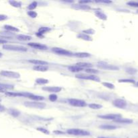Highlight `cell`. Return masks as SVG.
Returning a JSON list of instances; mask_svg holds the SVG:
<instances>
[{"label":"cell","instance_id":"7402d4cb","mask_svg":"<svg viewBox=\"0 0 138 138\" xmlns=\"http://www.w3.org/2000/svg\"><path fill=\"white\" fill-rule=\"evenodd\" d=\"M17 39L21 41H28L32 40V36L29 35H25V34H18L16 36Z\"/></svg>","mask_w":138,"mask_h":138},{"label":"cell","instance_id":"d6986e66","mask_svg":"<svg viewBox=\"0 0 138 138\" xmlns=\"http://www.w3.org/2000/svg\"><path fill=\"white\" fill-rule=\"evenodd\" d=\"M32 69H33L34 71L44 72V71H48L49 67H48L47 66H41V65H39V66H34L33 67H32Z\"/></svg>","mask_w":138,"mask_h":138},{"label":"cell","instance_id":"816d5d0a","mask_svg":"<svg viewBox=\"0 0 138 138\" xmlns=\"http://www.w3.org/2000/svg\"><path fill=\"white\" fill-rule=\"evenodd\" d=\"M136 85H137V86H138V82L136 84Z\"/></svg>","mask_w":138,"mask_h":138},{"label":"cell","instance_id":"ba28073f","mask_svg":"<svg viewBox=\"0 0 138 138\" xmlns=\"http://www.w3.org/2000/svg\"><path fill=\"white\" fill-rule=\"evenodd\" d=\"M52 51L57 54V55H63V56H71V55H73L71 51H69L68 50L64 49L59 47H53L52 49Z\"/></svg>","mask_w":138,"mask_h":138},{"label":"cell","instance_id":"7dc6e473","mask_svg":"<svg viewBox=\"0 0 138 138\" xmlns=\"http://www.w3.org/2000/svg\"><path fill=\"white\" fill-rule=\"evenodd\" d=\"M54 133H55V134H64L63 132L60 131H54Z\"/></svg>","mask_w":138,"mask_h":138},{"label":"cell","instance_id":"60d3db41","mask_svg":"<svg viewBox=\"0 0 138 138\" xmlns=\"http://www.w3.org/2000/svg\"><path fill=\"white\" fill-rule=\"evenodd\" d=\"M127 5L131 7H138V2H129L127 3Z\"/></svg>","mask_w":138,"mask_h":138},{"label":"cell","instance_id":"30bf717a","mask_svg":"<svg viewBox=\"0 0 138 138\" xmlns=\"http://www.w3.org/2000/svg\"><path fill=\"white\" fill-rule=\"evenodd\" d=\"M98 117H99L100 119H106V120L115 121L121 118V115H120V114H106V115H98Z\"/></svg>","mask_w":138,"mask_h":138},{"label":"cell","instance_id":"ee69618b","mask_svg":"<svg viewBox=\"0 0 138 138\" xmlns=\"http://www.w3.org/2000/svg\"><path fill=\"white\" fill-rule=\"evenodd\" d=\"M91 2H92V1H80L79 4L86 5V4H89V3H91Z\"/></svg>","mask_w":138,"mask_h":138},{"label":"cell","instance_id":"5bb4252c","mask_svg":"<svg viewBox=\"0 0 138 138\" xmlns=\"http://www.w3.org/2000/svg\"><path fill=\"white\" fill-rule=\"evenodd\" d=\"M28 45L31 47L39 50H47L48 49L47 47L45 44H41L39 43H28Z\"/></svg>","mask_w":138,"mask_h":138},{"label":"cell","instance_id":"836d02e7","mask_svg":"<svg viewBox=\"0 0 138 138\" xmlns=\"http://www.w3.org/2000/svg\"><path fill=\"white\" fill-rule=\"evenodd\" d=\"M37 5H38L37 2H32V3L29 5V6H28V9L29 10V11H33V10L36 8Z\"/></svg>","mask_w":138,"mask_h":138},{"label":"cell","instance_id":"f1b7e54d","mask_svg":"<svg viewBox=\"0 0 138 138\" xmlns=\"http://www.w3.org/2000/svg\"><path fill=\"white\" fill-rule=\"evenodd\" d=\"M29 98L31 100H33L34 101H37V102H39V101H42L44 99V98L42 96H39V95H34V94H32V95L30 96Z\"/></svg>","mask_w":138,"mask_h":138},{"label":"cell","instance_id":"8d00e7d4","mask_svg":"<svg viewBox=\"0 0 138 138\" xmlns=\"http://www.w3.org/2000/svg\"><path fill=\"white\" fill-rule=\"evenodd\" d=\"M82 33L86 34L87 35H89V34H94L95 33V30L92 29H87V30H83V31H82Z\"/></svg>","mask_w":138,"mask_h":138},{"label":"cell","instance_id":"ac0fdd59","mask_svg":"<svg viewBox=\"0 0 138 138\" xmlns=\"http://www.w3.org/2000/svg\"><path fill=\"white\" fill-rule=\"evenodd\" d=\"M28 61L29 63H30L34 64V66H39V65L47 66V65H48V63L47 61L42 60H38V59H29V60H28Z\"/></svg>","mask_w":138,"mask_h":138},{"label":"cell","instance_id":"f546056e","mask_svg":"<svg viewBox=\"0 0 138 138\" xmlns=\"http://www.w3.org/2000/svg\"><path fill=\"white\" fill-rule=\"evenodd\" d=\"M9 4H10L12 6L14 7H17V8H19V7H22V2H18V1H14V0H11L9 1Z\"/></svg>","mask_w":138,"mask_h":138},{"label":"cell","instance_id":"1f68e13d","mask_svg":"<svg viewBox=\"0 0 138 138\" xmlns=\"http://www.w3.org/2000/svg\"><path fill=\"white\" fill-rule=\"evenodd\" d=\"M89 108H92L94 110H98L103 108V105H99V104H95V103H92L88 105Z\"/></svg>","mask_w":138,"mask_h":138},{"label":"cell","instance_id":"9c48e42d","mask_svg":"<svg viewBox=\"0 0 138 138\" xmlns=\"http://www.w3.org/2000/svg\"><path fill=\"white\" fill-rule=\"evenodd\" d=\"M5 94L9 96H12V97H27L29 98L30 96L32 95V93L27 92H6Z\"/></svg>","mask_w":138,"mask_h":138},{"label":"cell","instance_id":"8fae6325","mask_svg":"<svg viewBox=\"0 0 138 138\" xmlns=\"http://www.w3.org/2000/svg\"><path fill=\"white\" fill-rule=\"evenodd\" d=\"M113 105L117 108H124L127 106V103L125 100L121 99V98H117V99L114 100L113 102Z\"/></svg>","mask_w":138,"mask_h":138},{"label":"cell","instance_id":"484cf974","mask_svg":"<svg viewBox=\"0 0 138 138\" xmlns=\"http://www.w3.org/2000/svg\"><path fill=\"white\" fill-rule=\"evenodd\" d=\"M8 113H9L10 115H11L14 117H18L21 113L20 111H19L17 109H15V108H10L8 110Z\"/></svg>","mask_w":138,"mask_h":138},{"label":"cell","instance_id":"681fc988","mask_svg":"<svg viewBox=\"0 0 138 138\" xmlns=\"http://www.w3.org/2000/svg\"><path fill=\"white\" fill-rule=\"evenodd\" d=\"M98 138H111V137H98Z\"/></svg>","mask_w":138,"mask_h":138},{"label":"cell","instance_id":"44dd1931","mask_svg":"<svg viewBox=\"0 0 138 138\" xmlns=\"http://www.w3.org/2000/svg\"><path fill=\"white\" fill-rule=\"evenodd\" d=\"M75 57H78V58H87V57H90L91 55L90 53H86V52H78L73 54Z\"/></svg>","mask_w":138,"mask_h":138},{"label":"cell","instance_id":"d6a6232c","mask_svg":"<svg viewBox=\"0 0 138 138\" xmlns=\"http://www.w3.org/2000/svg\"><path fill=\"white\" fill-rule=\"evenodd\" d=\"M102 84L105 87H106V88H107L108 89H111V90H113L115 88V85H114L113 84L110 83V82H103Z\"/></svg>","mask_w":138,"mask_h":138},{"label":"cell","instance_id":"3957f363","mask_svg":"<svg viewBox=\"0 0 138 138\" xmlns=\"http://www.w3.org/2000/svg\"><path fill=\"white\" fill-rule=\"evenodd\" d=\"M3 49L7 51H27V49L25 47L21 45H14V44H5L3 45Z\"/></svg>","mask_w":138,"mask_h":138},{"label":"cell","instance_id":"4fadbf2b","mask_svg":"<svg viewBox=\"0 0 138 138\" xmlns=\"http://www.w3.org/2000/svg\"><path fill=\"white\" fill-rule=\"evenodd\" d=\"M51 30V29L49 27H45V26H42L38 30V32L36 34L37 36L40 38H43L44 37V34L47 32H50Z\"/></svg>","mask_w":138,"mask_h":138},{"label":"cell","instance_id":"f35d334b","mask_svg":"<svg viewBox=\"0 0 138 138\" xmlns=\"http://www.w3.org/2000/svg\"><path fill=\"white\" fill-rule=\"evenodd\" d=\"M49 100L51 102H55L57 100V98H58V96L55 94H51L49 95Z\"/></svg>","mask_w":138,"mask_h":138},{"label":"cell","instance_id":"6da1fadb","mask_svg":"<svg viewBox=\"0 0 138 138\" xmlns=\"http://www.w3.org/2000/svg\"><path fill=\"white\" fill-rule=\"evenodd\" d=\"M24 105L26 107L32 108H38V109H43L46 107V104L44 103L37 102V101H30V102H24Z\"/></svg>","mask_w":138,"mask_h":138},{"label":"cell","instance_id":"cb8c5ba5","mask_svg":"<svg viewBox=\"0 0 138 138\" xmlns=\"http://www.w3.org/2000/svg\"><path fill=\"white\" fill-rule=\"evenodd\" d=\"M116 123H123V124H131L133 123V121L129 119H125V118H120L117 120L114 121Z\"/></svg>","mask_w":138,"mask_h":138},{"label":"cell","instance_id":"ffe728a7","mask_svg":"<svg viewBox=\"0 0 138 138\" xmlns=\"http://www.w3.org/2000/svg\"><path fill=\"white\" fill-rule=\"evenodd\" d=\"M77 66L78 67H81V68H92L93 67V65L92 63H86V62H78L76 64Z\"/></svg>","mask_w":138,"mask_h":138},{"label":"cell","instance_id":"db71d44e","mask_svg":"<svg viewBox=\"0 0 138 138\" xmlns=\"http://www.w3.org/2000/svg\"></svg>","mask_w":138,"mask_h":138},{"label":"cell","instance_id":"f907efd6","mask_svg":"<svg viewBox=\"0 0 138 138\" xmlns=\"http://www.w3.org/2000/svg\"><path fill=\"white\" fill-rule=\"evenodd\" d=\"M2 55H2V53H1V52H0V58H1V57H2Z\"/></svg>","mask_w":138,"mask_h":138},{"label":"cell","instance_id":"7c38bea8","mask_svg":"<svg viewBox=\"0 0 138 138\" xmlns=\"http://www.w3.org/2000/svg\"><path fill=\"white\" fill-rule=\"evenodd\" d=\"M42 90L45 92H51V93H58L62 90V88L59 86H44L43 87Z\"/></svg>","mask_w":138,"mask_h":138},{"label":"cell","instance_id":"e0dca14e","mask_svg":"<svg viewBox=\"0 0 138 138\" xmlns=\"http://www.w3.org/2000/svg\"><path fill=\"white\" fill-rule=\"evenodd\" d=\"M14 86L6 84H0V92H6L7 90H13Z\"/></svg>","mask_w":138,"mask_h":138},{"label":"cell","instance_id":"4dcf8cb0","mask_svg":"<svg viewBox=\"0 0 138 138\" xmlns=\"http://www.w3.org/2000/svg\"><path fill=\"white\" fill-rule=\"evenodd\" d=\"M36 83L39 85H44L49 83V80L44 78H37L36 79Z\"/></svg>","mask_w":138,"mask_h":138},{"label":"cell","instance_id":"5b68a950","mask_svg":"<svg viewBox=\"0 0 138 138\" xmlns=\"http://www.w3.org/2000/svg\"><path fill=\"white\" fill-rule=\"evenodd\" d=\"M68 103L71 106H76V107H85L87 106L86 102L81 99L69 98L68 99Z\"/></svg>","mask_w":138,"mask_h":138},{"label":"cell","instance_id":"ab89813d","mask_svg":"<svg viewBox=\"0 0 138 138\" xmlns=\"http://www.w3.org/2000/svg\"><path fill=\"white\" fill-rule=\"evenodd\" d=\"M119 83H135V81L133 80H127V79H124V80H119Z\"/></svg>","mask_w":138,"mask_h":138},{"label":"cell","instance_id":"9a60e30c","mask_svg":"<svg viewBox=\"0 0 138 138\" xmlns=\"http://www.w3.org/2000/svg\"><path fill=\"white\" fill-rule=\"evenodd\" d=\"M94 14H95V16L98 18H99V19L102 20H107L106 15L100 10H95Z\"/></svg>","mask_w":138,"mask_h":138},{"label":"cell","instance_id":"f5cc1de1","mask_svg":"<svg viewBox=\"0 0 138 138\" xmlns=\"http://www.w3.org/2000/svg\"><path fill=\"white\" fill-rule=\"evenodd\" d=\"M1 100H1V99H0V102H1Z\"/></svg>","mask_w":138,"mask_h":138},{"label":"cell","instance_id":"74e56055","mask_svg":"<svg viewBox=\"0 0 138 138\" xmlns=\"http://www.w3.org/2000/svg\"><path fill=\"white\" fill-rule=\"evenodd\" d=\"M36 130H38L39 131H41V132H42V133H44V134H47V135H49L50 134L49 131L48 129H45V128L38 127V128H36Z\"/></svg>","mask_w":138,"mask_h":138},{"label":"cell","instance_id":"e575fe53","mask_svg":"<svg viewBox=\"0 0 138 138\" xmlns=\"http://www.w3.org/2000/svg\"><path fill=\"white\" fill-rule=\"evenodd\" d=\"M86 72L88 73H90V75H93V73H98L99 71L96 70V69H92V68H88L85 70Z\"/></svg>","mask_w":138,"mask_h":138},{"label":"cell","instance_id":"c3c4849f","mask_svg":"<svg viewBox=\"0 0 138 138\" xmlns=\"http://www.w3.org/2000/svg\"><path fill=\"white\" fill-rule=\"evenodd\" d=\"M4 43H7V41L4 39H0V44H4Z\"/></svg>","mask_w":138,"mask_h":138},{"label":"cell","instance_id":"f6af8a7d","mask_svg":"<svg viewBox=\"0 0 138 138\" xmlns=\"http://www.w3.org/2000/svg\"><path fill=\"white\" fill-rule=\"evenodd\" d=\"M5 111V106H3L2 104H0V112L2 113V112H4Z\"/></svg>","mask_w":138,"mask_h":138},{"label":"cell","instance_id":"d4e9b609","mask_svg":"<svg viewBox=\"0 0 138 138\" xmlns=\"http://www.w3.org/2000/svg\"><path fill=\"white\" fill-rule=\"evenodd\" d=\"M68 69H69L70 71H71V72H73V73L80 72V71H81L82 70H83V69H82V68H81V67H78V66H77L76 65H75V66H69V67H68Z\"/></svg>","mask_w":138,"mask_h":138},{"label":"cell","instance_id":"2e32d148","mask_svg":"<svg viewBox=\"0 0 138 138\" xmlns=\"http://www.w3.org/2000/svg\"><path fill=\"white\" fill-rule=\"evenodd\" d=\"M73 8L76 10H91V7L88 5H84V4H74L72 5Z\"/></svg>","mask_w":138,"mask_h":138},{"label":"cell","instance_id":"4316f807","mask_svg":"<svg viewBox=\"0 0 138 138\" xmlns=\"http://www.w3.org/2000/svg\"><path fill=\"white\" fill-rule=\"evenodd\" d=\"M99 127L102 129H105V130H114V129H117V127L115 125H102L99 126Z\"/></svg>","mask_w":138,"mask_h":138},{"label":"cell","instance_id":"603a6c76","mask_svg":"<svg viewBox=\"0 0 138 138\" xmlns=\"http://www.w3.org/2000/svg\"><path fill=\"white\" fill-rule=\"evenodd\" d=\"M77 37H78V39H82V40H84V41H92V39L90 36L87 35V34H86L82 33V32L80 34H78Z\"/></svg>","mask_w":138,"mask_h":138},{"label":"cell","instance_id":"7a4b0ae2","mask_svg":"<svg viewBox=\"0 0 138 138\" xmlns=\"http://www.w3.org/2000/svg\"><path fill=\"white\" fill-rule=\"evenodd\" d=\"M67 133L69 135H77V136H88V135H90V132L81 129H67Z\"/></svg>","mask_w":138,"mask_h":138},{"label":"cell","instance_id":"b9f144b4","mask_svg":"<svg viewBox=\"0 0 138 138\" xmlns=\"http://www.w3.org/2000/svg\"><path fill=\"white\" fill-rule=\"evenodd\" d=\"M126 71L129 73H130V74H133V73H135V72H137V70L133 69V68H128V69H127Z\"/></svg>","mask_w":138,"mask_h":138},{"label":"cell","instance_id":"7bdbcfd3","mask_svg":"<svg viewBox=\"0 0 138 138\" xmlns=\"http://www.w3.org/2000/svg\"><path fill=\"white\" fill-rule=\"evenodd\" d=\"M7 19V16L6 15L0 14V21H4Z\"/></svg>","mask_w":138,"mask_h":138},{"label":"cell","instance_id":"83f0119b","mask_svg":"<svg viewBox=\"0 0 138 138\" xmlns=\"http://www.w3.org/2000/svg\"><path fill=\"white\" fill-rule=\"evenodd\" d=\"M4 29L5 30H8V31H10V32H19L20 30L18 29V28H16L15 26H11V25H4Z\"/></svg>","mask_w":138,"mask_h":138},{"label":"cell","instance_id":"277c9868","mask_svg":"<svg viewBox=\"0 0 138 138\" xmlns=\"http://www.w3.org/2000/svg\"><path fill=\"white\" fill-rule=\"evenodd\" d=\"M98 67L103 69H106V70H111V71H117L119 70V68L117 66L115 65H111V64L107 63L106 62L100 61L98 63Z\"/></svg>","mask_w":138,"mask_h":138},{"label":"cell","instance_id":"bcb514c9","mask_svg":"<svg viewBox=\"0 0 138 138\" xmlns=\"http://www.w3.org/2000/svg\"><path fill=\"white\" fill-rule=\"evenodd\" d=\"M98 3H105V4H109V3H111L112 2H108V1H98Z\"/></svg>","mask_w":138,"mask_h":138},{"label":"cell","instance_id":"d590c367","mask_svg":"<svg viewBox=\"0 0 138 138\" xmlns=\"http://www.w3.org/2000/svg\"><path fill=\"white\" fill-rule=\"evenodd\" d=\"M27 14L29 15V16L31 17L32 18H35L37 17L38 14L35 11H29L28 12H27Z\"/></svg>","mask_w":138,"mask_h":138},{"label":"cell","instance_id":"8992f818","mask_svg":"<svg viewBox=\"0 0 138 138\" xmlns=\"http://www.w3.org/2000/svg\"><path fill=\"white\" fill-rule=\"evenodd\" d=\"M0 75L3 77L12 78V79H18L20 78V74L19 73L12 71H6V70H2L0 71Z\"/></svg>","mask_w":138,"mask_h":138},{"label":"cell","instance_id":"52a82bcc","mask_svg":"<svg viewBox=\"0 0 138 138\" xmlns=\"http://www.w3.org/2000/svg\"><path fill=\"white\" fill-rule=\"evenodd\" d=\"M76 78L78 79H81V80H92V81H95L97 82H99L100 81V78L95 76V75H84V74H78L76 76Z\"/></svg>","mask_w":138,"mask_h":138}]
</instances>
